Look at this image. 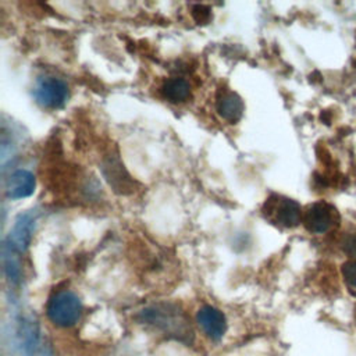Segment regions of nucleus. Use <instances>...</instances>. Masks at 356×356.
Wrapping results in <instances>:
<instances>
[{
  "label": "nucleus",
  "instance_id": "11",
  "mask_svg": "<svg viewBox=\"0 0 356 356\" xmlns=\"http://www.w3.org/2000/svg\"><path fill=\"white\" fill-rule=\"evenodd\" d=\"M18 253L13 246H10L7 242L3 246V266L4 273L11 284H19L21 281V264L18 259Z\"/></svg>",
  "mask_w": 356,
  "mask_h": 356
},
{
  "label": "nucleus",
  "instance_id": "5",
  "mask_svg": "<svg viewBox=\"0 0 356 356\" xmlns=\"http://www.w3.org/2000/svg\"><path fill=\"white\" fill-rule=\"evenodd\" d=\"M143 318L167 332H178L185 334L188 332L186 320L178 310L172 306L163 305V306H153L143 312Z\"/></svg>",
  "mask_w": 356,
  "mask_h": 356
},
{
  "label": "nucleus",
  "instance_id": "4",
  "mask_svg": "<svg viewBox=\"0 0 356 356\" xmlns=\"http://www.w3.org/2000/svg\"><path fill=\"white\" fill-rule=\"evenodd\" d=\"M303 224L309 232L324 234L339 220L338 211L327 202H314L303 213Z\"/></svg>",
  "mask_w": 356,
  "mask_h": 356
},
{
  "label": "nucleus",
  "instance_id": "10",
  "mask_svg": "<svg viewBox=\"0 0 356 356\" xmlns=\"http://www.w3.org/2000/svg\"><path fill=\"white\" fill-rule=\"evenodd\" d=\"M161 95L163 97L174 104L184 103L189 99L191 96V85L186 79L184 78H170L161 85Z\"/></svg>",
  "mask_w": 356,
  "mask_h": 356
},
{
  "label": "nucleus",
  "instance_id": "1",
  "mask_svg": "<svg viewBox=\"0 0 356 356\" xmlns=\"http://www.w3.org/2000/svg\"><path fill=\"white\" fill-rule=\"evenodd\" d=\"M46 314L54 325L64 328L71 327L81 318L82 302L79 296L70 289L57 291L47 300Z\"/></svg>",
  "mask_w": 356,
  "mask_h": 356
},
{
  "label": "nucleus",
  "instance_id": "6",
  "mask_svg": "<svg viewBox=\"0 0 356 356\" xmlns=\"http://www.w3.org/2000/svg\"><path fill=\"white\" fill-rule=\"evenodd\" d=\"M196 321L203 332L214 341L221 339L227 331V318L224 313L210 305H204L197 310Z\"/></svg>",
  "mask_w": 356,
  "mask_h": 356
},
{
  "label": "nucleus",
  "instance_id": "14",
  "mask_svg": "<svg viewBox=\"0 0 356 356\" xmlns=\"http://www.w3.org/2000/svg\"><path fill=\"white\" fill-rule=\"evenodd\" d=\"M192 17L196 22H207L211 17V10L204 4H195L192 7Z\"/></svg>",
  "mask_w": 356,
  "mask_h": 356
},
{
  "label": "nucleus",
  "instance_id": "13",
  "mask_svg": "<svg viewBox=\"0 0 356 356\" xmlns=\"http://www.w3.org/2000/svg\"><path fill=\"white\" fill-rule=\"evenodd\" d=\"M342 275L348 288L356 291V260H349L342 266Z\"/></svg>",
  "mask_w": 356,
  "mask_h": 356
},
{
  "label": "nucleus",
  "instance_id": "9",
  "mask_svg": "<svg viewBox=\"0 0 356 356\" xmlns=\"http://www.w3.org/2000/svg\"><path fill=\"white\" fill-rule=\"evenodd\" d=\"M35 225V217L32 214H21L15 221V225L7 239V243L17 252H24L29 245Z\"/></svg>",
  "mask_w": 356,
  "mask_h": 356
},
{
  "label": "nucleus",
  "instance_id": "12",
  "mask_svg": "<svg viewBox=\"0 0 356 356\" xmlns=\"http://www.w3.org/2000/svg\"><path fill=\"white\" fill-rule=\"evenodd\" d=\"M122 167L124 165H121L117 157L114 160L108 159L102 167L104 177L110 182V185H113L115 189H121V192H124V189L128 188V185L122 182V174H127Z\"/></svg>",
  "mask_w": 356,
  "mask_h": 356
},
{
  "label": "nucleus",
  "instance_id": "3",
  "mask_svg": "<svg viewBox=\"0 0 356 356\" xmlns=\"http://www.w3.org/2000/svg\"><path fill=\"white\" fill-rule=\"evenodd\" d=\"M33 97L39 106L49 110L61 108L70 96V89L63 78L42 75L35 81Z\"/></svg>",
  "mask_w": 356,
  "mask_h": 356
},
{
  "label": "nucleus",
  "instance_id": "2",
  "mask_svg": "<svg viewBox=\"0 0 356 356\" xmlns=\"http://www.w3.org/2000/svg\"><path fill=\"white\" fill-rule=\"evenodd\" d=\"M263 217L281 228H293L303 218L302 209L298 202L282 195H270L261 206Z\"/></svg>",
  "mask_w": 356,
  "mask_h": 356
},
{
  "label": "nucleus",
  "instance_id": "15",
  "mask_svg": "<svg viewBox=\"0 0 356 356\" xmlns=\"http://www.w3.org/2000/svg\"><path fill=\"white\" fill-rule=\"evenodd\" d=\"M342 246H343V250L346 252V254H349L350 257H356V234L346 236Z\"/></svg>",
  "mask_w": 356,
  "mask_h": 356
},
{
  "label": "nucleus",
  "instance_id": "7",
  "mask_svg": "<svg viewBox=\"0 0 356 356\" xmlns=\"http://www.w3.org/2000/svg\"><path fill=\"white\" fill-rule=\"evenodd\" d=\"M35 175L28 170H15L6 179V195L10 199L28 197L35 192Z\"/></svg>",
  "mask_w": 356,
  "mask_h": 356
},
{
  "label": "nucleus",
  "instance_id": "8",
  "mask_svg": "<svg viewBox=\"0 0 356 356\" xmlns=\"http://www.w3.org/2000/svg\"><path fill=\"white\" fill-rule=\"evenodd\" d=\"M216 110L224 121L229 124H235L242 118L245 106L239 95L231 90H224L217 96Z\"/></svg>",
  "mask_w": 356,
  "mask_h": 356
}]
</instances>
